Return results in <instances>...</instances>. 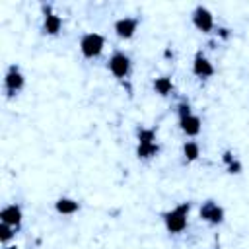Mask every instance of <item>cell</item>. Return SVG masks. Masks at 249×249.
<instances>
[{
	"mask_svg": "<svg viewBox=\"0 0 249 249\" xmlns=\"http://www.w3.org/2000/svg\"><path fill=\"white\" fill-rule=\"evenodd\" d=\"M189 212H191V202H181V204H177L175 208L163 212L161 218H163L165 230H167L171 235L183 233V231L187 230V224H189Z\"/></svg>",
	"mask_w": 249,
	"mask_h": 249,
	"instance_id": "6da1fadb",
	"label": "cell"
},
{
	"mask_svg": "<svg viewBox=\"0 0 249 249\" xmlns=\"http://www.w3.org/2000/svg\"><path fill=\"white\" fill-rule=\"evenodd\" d=\"M105 49V37L101 33H95V31H89V33H84L82 39H80V53L84 58L88 60H93L97 58Z\"/></svg>",
	"mask_w": 249,
	"mask_h": 249,
	"instance_id": "7a4b0ae2",
	"label": "cell"
},
{
	"mask_svg": "<svg viewBox=\"0 0 249 249\" xmlns=\"http://www.w3.org/2000/svg\"><path fill=\"white\" fill-rule=\"evenodd\" d=\"M107 68H109V72H111L115 78L124 80V78H128V74H130V70H132L130 56L124 54V53H121V51H115V53L109 56V60H107Z\"/></svg>",
	"mask_w": 249,
	"mask_h": 249,
	"instance_id": "3957f363",
	"label": "cell"
},
{
	"mask_svg": "<svg viewBox=\"0 0 249 249\" xmlns=\"http://www.w3.org/2000/svg\"><path fill=\"white\" fill-rule=\"evenodd\" d=\"M25 86V76L21 74L19 66L18 64H10L6 74H4V89H6V95L8 97H14L18 95Z\"/></svg>",
	"mask_w": 249,
	"mask_h": 249,
	"instance_id": "277c9868",
	"label": "cell"
},
{
	"mask_svg": "<svg viewBox=\"0 0 249 249\" xmlns=\"http://www.w3.org/2000/svg\"><path fill=\"white\" fill-rule=\"evenodd\" d=\"M198 216H200V220H204L206 224L218 226V224L224 222L226 212H224V208H222L218 202H214V200H204L202 206H200V210H198Z\"/></svg>",
	"mask_w": 249,
	"mask_h": 249,
	"instance_id": "5b68a950",
	"label": "cell"
},
{
	"mask_svg": "<svg viewBox=\"0 0 249 249\" xmlns=\"http://www.w3.org/2000/svg\"><path fill=\"white\" fill-rule=\"evenodd\" d=\"M191 19H193V25L202 31V33H212L214 29V16L212 12L206 8V6H196L191 14Z\"/></svg>",
	"mask_w": 249,
	"mask_h": 249,
	"instance_id": "8992f818",
	"label": "cell"
},
{
	"mask_svg": "<svg viewBox=\"0 0 249 249\" xmlns=\"http://www.w3.org/2000/svg\"><path fill=\"white\" fill-rule=\"evenodd\" d=\"M138 25H140V19H138V18L124 16V18H119V19L115 21L113 29H115V33H117V37H119V39L128 41V39H132V37H134V33H136V29H138Z\"/></svg>",
	"mask_w": 249,
	"mask_h": 249,
	"instance_id": "52a82bcc",
	"label": "cell"
},
{
	"mask_svg": "<svg viewBox=\"0 0 249 249\" xmlns=\"http://www.w3.org/2000/svg\"><path fill=\"white\" fill-rule=\"evenodd\" d=\"M62 29V18L53 12L51 6L43 4V33L45 35H58Z\"/></svg>",
	"mask_w": 249,
	"mask_h": 249,
	"instance_id": "ba28073f",
	"label": "cell"
},
{
	"mask_svg": "<svg viewBox=\"0 0 249 249\" xmlns=\"http://www.w3.org/2000/svg\"><path fill=\"white\" fill-rule=\"evenodd\" d=\"M214 72H216L214 64L202 54V51H198L195 54V58H193V74L196 78H200V80H208V78L214 76Z\"/></svg>",
	"mask_w": 249,
	"mask_h": 249,
	"instance_id": "9c48e42d",
	"label": "cell"
},
{
	"mask_svg": "<svg viewBox=\"0 0 249 249\" xmlns=\"http://www.w3.org/2000/svg\"><path fill=\"white\" fill-rule=\"evenodd\" d=\"M0 222L12 226V228H16V230H19V226H21V222H23V210H21V206L16 204V202L4 206V208L0 210Z\"/></svg>",
	"mask_w": 249,
	"mask_h": 249,
	"instance_id": "30bf717a",
	"label": "cell"
},
{
	"mask_svg": "<svg viewBox=\"0 0 249 249\" xmlns=\"http://www.w3.org/2000/svg\"><path fill=\"white\" fill-rule=\"evenodd\" d=\"M179 128H181L187 136H196V134L200 132V128H202V121H200L198 115L191 113V115L179 119Z\"/></svg>",
	"mask_w": 249,
	"mask_h": 249,
	"instance_id": "8fae6325",
	"label": "cell"
},
{
	"mask_svg": "<svg viewBox=\"0 0 249 249\" xmlns=\"http://www.w3.org/2000/svg\"><path fill=\"white\" fill-rule=\"evenodd\" d=\"M54 210L62 216H72L80 210V202L74 200V198H68V196H60L56 202H54Z\"/></svg>",
	"mask_w": 249,
	"mask_h": 249,
	"instance_id": "7c38bea8",
	"label": "cell"
},
{
	"mask_svg": "<svg viewBox=\"0 0 249 249\" xmlns=\"http://www.w3.org/2000/svg\"><path fill=\"white\" fill-rule=\"evenodd\" d=\"M154 91H156L158 95H161V97L169 95V93L173 91V82H171V78H167V76L156 78V80H154Z\"/></svg>",
	"mask_w": 249,
	"mask_h": 249,
	"instance_id": "4fadbf2b",
	"label": "cell"
},
{
	"mask_svg": "<svg viewBox=\"0 0 249 249\" xmlns=\"http://www.w3.org/2000/svg\"><path fill=\"white\" fill-rule=\"evenodd\" d=\"M158 152H160V144L158 142H154V144H138L136 146V156L140 160H150V158L158 156Z\"/></svg>",
	"mask_w": 249,
	"mask_h": 249,
	"instance_id": "5bb4252c",
	"label": "cell"
},
{
	"mask_svg": "<svg viewBox=\"0 0 249 249\" xmlns=\"http://www.w3.org/2000/svg\"><path fill=\"white\" fill-rule=\"evenodd\" d=\"M183 156H185L187 161H196L198 156H200V146L195 140H187L183 144Z\"/></svg>",
	"mask_w": 249,
	"mask_h": 249,
	"instance_id": "9a60e30c",
	"label": "cell"
},
{
	"mask_svg": "<svg viewBox=\"0 0 249 249\" xmlns=\"http://www.w3.org/2000/svg\"><path fill=\"white\" fill-rule=\"evenodd\" d=\"M136 136H138V144H154V142H158L156 140V128L140 126L136 130Z\"/></svg>",
	"mask_w": 249,
	"mask_h": 249,
	"instance_id": "2e32d148",
	"label": "cell"
},
{
	"mask_svg": "<svg viewBox=\"0 0 249 249\" xmlns=\"http://www.w3.org/2000/svg\"><path fill=\"white\" fill-rule=\"evenodd\" d=\"M16 231H18L16 228H12V226H8V224H2V222H0V241H2L4 245H6V243L16 235Z\"/></svg>",
	"mask_w": 249,
	"mask_h": 249,
	"instance_id": "e0dca14e",
	"label": "cell"
},
{
	"mask_svg": "<svg viewBox=\"0 0 249 249\" xmlns=\"http://www.w3.org/2000/svg\"><path fill=\"white\" fill-rule=\"evenodd\" d=\"M177 117L179 119H183V117H187V115H191L193 111H191V105H189V101H181V103H177Z\"/></svg>",
	"mask_w": 249,
	"mask_h": 249,
	"instance_id": "ac0fdd59",
	"label": "cell"
},
{
	"mask_svg": "<svg viewBox=\"0 0 249 249\" xmlns=\"http://www.w3.org/2000/svg\"><path fill=\"white\" fill-rule=\"evenodd\" d=\"M226 167H228L230 173H241V163H239L237 160H233V161H231L230 165H226Z\"/></svg>",
	"mask_w": 249,
	"mask_h": 249,
	"instance_id": "d6986e66",
	"label": "cell"
},
{
	"mask_svg": "<svg viewBox=\"0 0 249 249\" xmlns=\"http://www.w3.org/2000/svg\"><path fill=\"white\" fill-rule=\"evenodd\" d=\"M218 33H220V35H222L224 39L228 37V29H226V27H220V29H218Z\"/></svg>",
	"mask_w": 249,
	"mask_h": 249,
	"instance_id": "ffe728a7",
	"label": "cell"
}]
</instances>
